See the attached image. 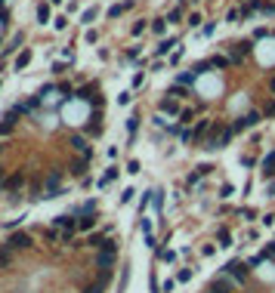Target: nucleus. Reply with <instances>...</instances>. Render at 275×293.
Returning <instances> with one entry per match:
<instances>
[{"instance_id":"a878e982","label":"nucleus","mask_w":275,"mask_h":293,"mask_svg":"<svg viewBox=\"0 0 275 293\" xmlns=\"http://www.w3.org/2000/svg\"><path fill=\"white\" fill-rule=\"evenodd\" d=\"M238 216H244V219H254V216H257V210H254V207H244V210H238Z\"/></svg>"},{"instance_id":"7c9ffc66","label":"nucleus","mask_w":275,"mask_h":293,"mask_svg":"<svg viewBox=\"0 0 275 293\" xmlns=\"http://www.w3.org/2000/svg\"><path fill=\"white\" fill-rule=\"evenodd\" d=\"M232 192H235V189H232V185H229V182H223V189H220V195H223V197H229V195H232Z\"/></svg>"},{"instance_id":"6e6552de","label":"nucleus","mask_w":275,"mask_h":293,"mask_svg":"<svg viewBox=\"0 0 275 293\" xmlns=\"http://www.w3.org/2000/svg\"><path fill=\"white\" fill-rule=\"evenodd\" d=\"M96 262H99V265H102V268H108V265H111V262H114V250H102V253H99V256H96Z\"/></svg>"},{"instance_id":"c756f323","label":"nucleus","mask_w":275,"mask_h":293,"mask_svg":"<svg viewBox=\"0 0 275 293\" xmlns=\"http://www.w3.org/2000/svg\"><path fill=\"white\" fill-rule=\"evenodd\" d=\"M136 127H139V117H130V121H127V130L136 133Z\"/></svg>"},{"instance_id":"cd10ccee","label":"nucleus","mask_w":275,"mask_h":293,"mask_svg":"<svg viewBox=\"0 0 275 293\" xmlns=\"http://www.w3.org/2000/svg\"><path fill=\"white\" fill-rule=\"evenodd\" d=\"M161 260H164V262H173L176 253H173V250H161Z\"/></svg>"},{"instance_id":"423d86ee","label":"nucleus","mask_w":275,"mask_h":293,"mask_svg":"<svg viewBox=\"0 0 275 293\" xmlns=\"http://www.w3.org/2000/svg\"><path fill=\"white\" fill-rule=\"evenodd\" d=\"M161 111L179 117V99H173V96H170V99H161Z\"/></svg>"},{"instance_id":"ddd939ff","label":"nucleus","mask_w":275,"mask_h":293,"mask_svg":"<svg viewBox=\"0 0 275 293\" xmlns=\"http://www.w3.org/2000/svg\"><path fill=\"white\" fill-rule=\"evenodd\" d=\"M263 173H266V176H275V151H272L266 161H263Z\"/></svg>"},{"instance_id":"5701e85b","label":"nucleus","mask_w":275,"mask_h":293,"mask_svg":"<svg viewBox=\"0 0 275 293\" xmlns=\"http://www.w3.org/2000/svg\"><path fill=\"white\" fill-rule=\"evenodd\" d=\"M192 80H195V71H182V74H179V84H182V87H189Z\"/></svg>"},{"instance_id":"f257e3e1","label":"nucleus","mask_w":275,"mask_h":293,"mask_svg":"<svg viewBox=\"0 0 275 293\" xmlns=\"http://www.w3.org/2000/svg\"><path fill=\"white\" fill-rule=\"evenodd\" d=\"M235 136V127L232 124H223V121H213V127H210V133H207V139L201 142V148H207V151H216V148H226L229 145V139Z\"/></svg>"},{"instance_id":"1a4fd4ad","label":"nucleus","mask_w":275,"mask_h":293,"mask_svg":"<svg viewBox=\"0 0 275 293\" xmlns=\"http://www.w3.org/2000/svg\"><path fill=\"white\" fill-rule=\"evenodd\" d=\"M130 6H133V0H127V3H114V6L108 9V16H111V19H118L124 9H130Z\"/></svg>"},{"instance_id":"20e7f679","label":"nucleus","mask_w":275,"mask_h":293,"mask_svg":"<svg viewBox=\"0 0 275 293\" xmlns=\"http://www.w3.org/2000/svg\"><path fill=\"white\" fill-rule=\"evenodd\" d=\"M210 127H213V121H210V117H201V121L198 124H195V130H192V139H195V142H204V139H207V133H210Z\"/></svg>"},{"instance_id":"c85d7f7f","label":"nucleus","mask_w":275,"mask_h":293,"mask_svg":"<svg viewBox=\"0 0 275 293\" xmlns=\"http://www.w3.org/2000/svg\"><path fill=\"white\" fill-rule=\"evenodd\" d=\"M96 13H99V9H87V13H84V22H87V25H90V22L96 19Z\"/></svg>"},{"instance_id":"dca6fc26","label":"nucleus","mask_w":275,"mask_h":293,"mask_svg":"<svg viewBox=\"0 0 275 293\" xmlns=\"http://www.w3.org/2000/svg\"><path fill=\"white\" fill-rule=\"evenodd\" d=\"M241 19H244V16H241V9H229V13H226V22H232V25H238Z\"/></svg>"},{"instance_id":"4be33fe9","label":"nucleus","mask_w":275,"mask_h":293,"mask_svg":"<svg viewBox=\"0 0 275 293\" xmlns=\"http://www.w3.org/2000/svg\"><path fill=\"white\" fill-rule=\"evenodd\" d=\"M28 62H31V53H28V50H25V53H22V56H19V59H16V68H25V65H28Z\"/></svg>"},{"instance_id":"e433bc0d","label":"nucleus","mask_w":275,"mask_h":293,"mask_svg":"<svg viewBox=\"0 0 275 293\" xmlns=\"http://www.w3.org/2000/svg\"><path fill=\"white\" fill-rule=\"evenodd\" d=\"M0 176H3V173H0Z\"/></svg>"},{"instance_id":"aec40b11","label":"nucleus","mask_w":275,"mask_h":293,"mask_svg":"<svg viewBox=\"0 0 275 293\" xmlns=\"http://www.w3.org/2000/svg\"><path fill=\"white\" fill-rule=\"evenodd\" d=\"M263 117H275V96L266 102V108H263Z\"/></svg>"},{"instance_id":"2f4dec72","label":"nucleus","mask_w":275,"mask_h":293,"mask_svg":"<svg viewBox=\"0 0 275 293\" xmlns=\"http://www.w3.org/2000/svg\"><path fill=\"white\" fill-rule=\"evenodd\" d=\"M213 31H216V22H207V25H204V34H207V37H210Z\"/></svg>"},{"instance_id":"f8f14e48","label":"nucleus","mask_w":275,"mask_h":293,"mask_svg":"<svg viewBox=\"0 0 275 293\" xmlns=\"http://www.w3.org/2000/svg\"><path fill=\"white\" fill-rule=\"evenodd\" d=\"M260 13L263 16H275V0H260Z\"/></svg>"},{"instance_id":"72a5a7b5","label":"nucleus","mask_w":275,"mask_h":293,"mask_svg":"<svg viewBox=\"0 0 275 293\" xmlns=\"http://www.w3.org/2000/svg\"><path fill=\"white\" fill-rule=\"evenodd\" d=\"M266 195H269V197H272V195H275V179H272V182H269V185H266Z\"/></svg>"},{"instance_id":"0eeeda50","label":"nucleus","mask_w":275,"mask_h":293,"mask_svg":"<svg viewBox=\"0 0 275 293\" xmlns=\"http://www.w3.org/2000/svg\"><path fill=\"white\" fill-rule=\"evenodd\" d=\"M93 226H96V213H84V216H81V222H77V228H81V231L93 228Z\"/></svg>"},{"instance_id":"f3484780","label":"nucleus","mask_w":275,"mask_h":293,"mask_svg":"<svg viewBox=\"0 0 275 293\" xmlns=\"http://www.w3.org/2000/svg\"><path fill=\"white\" fill-rule=\"evenodd\" d=\"M152 31H155V34H164V31H167V19H155V22H152Z\"/></svg>"},{"instance_id":"6ab92c4d","label":"nucleus","mask_w":275,"mask_h":293,"mask_svg":"<svg viewBox=\"0 0 275 293\" xmlns=\"http://www.w3.org/2000/svg\"><path fill=\"white\" fill-rule=\"evenodd\" d=\"M192 117H195V108H186V111H179V124H192Z\"/></svg>"},{"instance_id":"393cba45","label":"nucleus","mask_w":275,"mask_h":293,"mask_svg":"<svg viewBox=\"0 0 275 293\" xmlns=\"http://www.w3.org/2000/svg\"><path fill=\"white\" fill-rule=\"evenodd\" d=\"M201 22H204V19H201V13H192V16H189V28H198Z\"/></svg>"},{"instance_id":"a211bd4d","label":"nucleus","mask_w":275,"mask_h":293,"mask_svg":"<svg viewBox=\"0 0 275 293\" xmlns=\"http://www.w3.org/2000/svg\"><path fill=\"white\" fill-rule=\"evenodd\" d=\"M37 22H40V25H43V22H50V6H47V3L37 9Z\"/></svg>"},{"instance_id":"bb28decb","label":"nucleus","mask_w":275,"mask_h":293,"mask_svg":"<svg viewBox=\"0 0 275 293\" xmlns=\"http://www.w3.org/2000/svg\"><path fill=\"white\" fill-rule=\"evenodd\" d=\"M263 260H275V241L269 244V247H266V250H263Z\"/></svg>"},{"instance_id":"4468645a","label":"nucleus","mask_w":275,"mask_h":293,"mask_svg":"<svg viewBox=\"0 0 275 293\" xmlns=\"http://www.w3.org/2000/svg\"><path fill=\"white\" fill-rule=\"evenodd\" d=\"M216 238H220L223 247H232V231H229V228H220V234H216Z\"/></svg>"},{"instance_id":"473e14b6","label":"nucleus","mask_w":275,"mask_h":293,"mask_svg":"<svg viewBox=\"0 0 275 293\" xmlns=\"http://www.w3.org/2000/svg\"><path fill=\"white\" fill-rule=\"evenodd\" d=\"M9 262V250H0V265H6Z\"/></svg>"},{"instance_id":"2eb2a0df","label":"nucleus","mask_w":275,"mask_h":293,"mask_svg":"<svg viewBox=\"0 0 275 293\" xmlns=\"http://www.w3.org/2000/svg\"><path fill=\"white\" fill-rule=\"evenodd\" d=\"M210 65H213V68H229L232 62H229V56H213V59H210Z\"/></svg>"},{"instance_id":"f03ea898","label":"nucleus","mask_w":275,"mask_h":293,"mask_svg":"<svg viewBox=\"0 0 275 293\" xmlns=\"http://www.w3.org/2000/svg\"><path fill=\"white\" fill-rule=\"evenodd\" d=\"M263 121H266V117H263V111H260V108H250V111H244L241 117H238L232 127H235V133H238V130H254V127H260Z\"/></svg>"},{"instance_id":"9d476101","label":"nucleus","mask_w":275,"mask_h":293,"mask_svg":"<svg viewBox=\"0 0 275 293\" xmlns=\"http://www.w3.org/2000/svg\"><path fill=\"white\" fill-rule=\"evenodd\" d=\"M71 145H74L77 151H81V155H84V158L90 155V148H87V142H84V136H71Z\"/></svg>"},{"instance_id":"b1692460","label":"nucleus","mask_w":275,"mask_h":293,"mask_svg":"<svg viewBox=\"0 0 275 293\" xmlns=\"http://www.w3.org/2000/svg\"><path fill=\"white\" fill-rule=\"evenodd\" d=\"M179 19H182V6H176V9L167 13V22H179Z\"/></svg>"},{"instance_id":"9b49d317","label":"nucleus","mask_w":275,"mask_h":293,"mask_svg":"<svg viewBox=\"0 0 275 293\" xmlns=\"http://www.w3.org/2000/svg\"><path fill=\"white\" fill-rule=\"evenodd\" d=\"M210 68H213V65H210V59H204V62H198V65L192 68V71H195V77H201V74H207Z\"/></svg>"},{"instance_id":"c9c22d12","label":"nucleus","mask_w":275,"mask_h":293,"mask_svg":"<svg viewBox=\"0 0 275 293\" xmlns=\"http://www.w3.org/2000/svg\"><path fill=\"white\" fill-rule=\"evenodd\" d=\"M269 93H275V77H269Z\"/></svg>"},{"instance_id":"412c9836","label":"nucleus","mask_w":275,"mask_h":293,"mask_svg":"<svg viewBox=\"0 0 275 293\" xmlns=\"http://www.w3.org/2000/svg\"><path fill=\"white\" fill-rule=\"evenodd\" d=\"M173 46H176V40H164L161 46H158V56H164V53H170V50H173Z\"/></svg>"},{"instance_id":"7ed1b4c3","label":"nucleus","mask_w":275,"mask_h":293,"mask_svg":"<svg viewBox=\"0 0 275 293\" xmlns=\"http://www.w3.org/2000/svg\"><path fill=\"white\" fill-rule=\"evenodd\" d=\"M223 275H226V278H232L235 284H244V281H247V275H250V262L235 260V262H229V265L223 268Z\"/></svg>"},{"instance_id":"39448f33","label":"nucleus","mask_w":275,"mask_h":293,"mask_svg":"<svg viewBox=\"0 0 275 293\" xmlns=\"http://www.w3.org/2000/svg\"><path fill=\"white\" fill-rule=\"evenodd\" d=\"M25 247H31L28 234H13V238H9V250H25Z\"/></svg>"},{"instance_id":"f704fd0d","label":"nucleus","mask_w":275,"mask_h":293,"mask_svg":"<svg viewBox=\"0 0 275 293\" xmlns=\"http://www.w3.org/2000/svg\"><path fill=\"white\" fill-rule=\"evenodd\" d=\"M87 293H102V284H96V287H87Z\"/></svg>"}]
</instances>
